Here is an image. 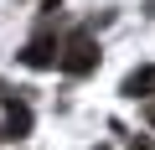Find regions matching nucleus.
Wrapping results in <instances>:
<instances>
[{"label":"nucleus","instance_id":"1","mask_svg":"<svg viewBox=\"0 0 155 150\" xmlns=\"http://www.w3.org/2000/svg\"><path fill=\"white\" fill-rule=\"evenodd\" d=\"M57 62H62V72H88V67L98 62V42H93L88 31H78V36H67V42L57 47Z\"/></svg>","mask_w":155,"mask_h":150},{"label":"nucleus","instance_id":"2","mask_svg":"<svg viewBox=\"0 0 155 150\" xmlns=\"http://www.w3.org/2000/svg\"><path fill=\"white\" fill-rule=\"evenodd\" d=\"M52 57H57V31H41V36L21 52V62H31V67H47Z\"/></svg>","mask_w":155,"mask_h":150},{"label":"nucleus","instance_id":"3","mask_svg":"<svg viewBox=\"0 0 155 150\" xmlns=\"http://www.w3.org/2000/svg\"><path fill=\"white\" fill-rule=\"evenodd\" d=\"M124 93H155V67H140L134 78L124 83Z\"/></svg>","mask_w":155,"mask_h":150},{"label":"nucleus","instance_id":"4","mask_svg":"<svg viewBox=\"0 0 155 150\" xmlns=\"http://www.w3.org/2000/svg\"><path fill=\"white\" fill-rule=\"evenodd\" d=\"M129 150H155V145H150V140H134V145H129Z\"/></svg>","mask_w":155,"mask_h":150}]
</instances>
